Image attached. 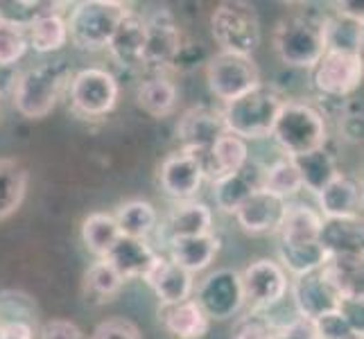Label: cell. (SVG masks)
Instances as JSON below:
<instances>
[{"label": "cell", "mask_w": 364, "mask_h": 339, "mask_svg": "<svg viewBox=\"0 0 364 339\" xmlns=\"http://www.w3.org/2000/svg\"><path fill=\"white\" fill-rule=\"evenodd\" d=\"M70 70L66 61H50L23 70L14 82L11 102L28 120H41L55 111L64 91H68Z\"/></svg>", "instance_id": "cell-1"}, {"label": "cell", "mask_w": 364, "mask_h": 339, "mask_svg": "<svg viewBox=\"0 0 364 339\" xmlns=\"http://www.w3.org/2000/svg\"><path fill=\"white\" fill-rule=\"evenodd\" d=\"M283 102L285 97L274 86L260 84L258 89L224 104L222 109L224 129L237 138H242L245 143L267 138L272 136V127Z\"/></svg>", "instance_id": "cell-2"}, {"label": "cell", "mask_w": 364, "mask_h": 339, "mask_svg": "<svg viewBox=\"0 0 364 339\" xmlns=\"http://www.w3.org/2000/svg\"><path fill=\"white\" fill-rule=\"evenodd\" d=\"M272 138L285 156L296 158L326 147L328 127H326V118L319 109L306 102L285 99L272 127Z\"/></svg>", "instance_id": "cell-3"}, {"label": "cell", "mask_w": 364, "mask_h": 339, "mask_svg": "<svg viewBox=\"0 0 364 339\" xmlns=\"http://www.w3.org/2000/svg\"><path fill=\"white\" fill-rule=\"evenodd\" d=\"M127 11L129 5L116 3V0H82V3H75L66 18L68 41L75 48L86 50V53L105 50Z\"/></svg>", "instance_id": "cell-4"}, {"label": "cell", "mask_w": 364, "mask_h": 339, "mask_svg": "<svg viewBox=\"0 0 364 339\" xmlns=\"http://www.w3.org/2000/svg\"><path fill=\"white\" fill-rule=\"evenodd\" d=\"M274 50L285 66L312 70L326 55L323 18L306 14L283 18L274 30Z\"/></svg>", "instance_id": "cell-5"}, {"label": "cell", "mask_w": 364, "mask_h": 339, "mask_svg": "<svg viewBox=\"0 0 364 339\" xmlns=\"http://www.w3.org/2000/svg\"><path fill=\"white\" fill-rule=\"evenodd\" d=\"M210 34L220 53L251 57L260 45V21L247 3H220L210 14Z\"/></svg>", "instance_id": "cell-6"}, {"label": "cell", "mask_w": 364, "mask_h": 339, "mask_svg": "<svg viewBox=\"0 0 364 339\" xmlns=\"http://www.w3.org/2000/svg\"><path fill=\"white\" fill-rule=\"evenodd\" d=\"M68 97L75 116L86 120L105 118L118 104L120 84L116 75L107 68H82L70 77Z\"/></svg>", "instance_id": "cell-7"}, {"label": "cell", "mask_w": 364, "mask_h": 339, "mask_svg": "<svg viewBox=\"0 0 364 339\" xmlns=\"http://www.w3.org/2000/svg\"><path fill=\"white\" fill-rule=\"evenodd\" d=\"M206 82L210 93L224 104L247 95L249 91L258 89L260 70L254 57L231 55V53H215L206 64Z\"/></svg>", "instance_id": "cell-8"}, {"label": "cell", "mask_w": 364, "mask_h": 339, "mask_svg": "<svg viewBox=\"0 0 364 339\" xmlns=\"http://www.w3.org/2000/svg\"><path fill=\"white\" fill-rule=\"evenodd\" d=\"M245 306L254 310V315L269 312L281 306L290 292V276L279 265V260L258 258L240 271Z\"/></svg>", "instance_id": "cell-9"}, {"label": "cell", "mask_w": 364, "mask_h": 339, "mask_svg": "<svg viewBox=\"0 0 364 339\" xmlns=\"http://www.w3.org/2000/svg\"><path fill=\"white\" fill-rule=\"evenodd\" d=\"M195 301L210 321H227L245 308L240 271L222 267L195 285Z\"/></svg>", "instance_id": "cell-10"}, {"label": "cell", "mask_w": 364, "mask_h": 339, "mask_svg": "<svg viewBox=\"0 0 364 339\" xmlns=\"http://www.w3.org/2000/svg\"><path fill=\"white\" fill-rule=\"evenodd\" d=\"M364 77L362 55L353 53H335L326 50L319 64L312 68V82L315 89L333 99H348L353 95Z\"/></svg>", "instance_id": "cell-11"}, {"label": "cell", "mask_w": 364, "mask_h": 339, "mask_svg": "<svg viewBox=\"0 0 364 339\" xmlns=\"http://www.w3.org/2000/svg\"><path fill=\"white\" fill-rule=\"evenodd\" d=\"M186 39L172 11L159 9L145 21V53H143V68L147 70H166L179 57Z\"/></svg>", "instance_id": "cell-12"}, {"label": "cell", "mask_w": 364, "mask_h": 339, "mask_svg": "<svg viewBox=\"0 0 364 339\" xmlns=\"http://www.w3.org/2000/svg\"><path fill=\"white\" fill-rule=\"evenodd\" d=\"M290 294L294 301L296 317L306 321H315L323 315L342 310V296L335 290V285L328 281L323 269L312 271L306 276L290 281Z\"/></svg>", "instance_id": "cell-13"}, {"label": "cell", "mask_w": 364, "mask_h": 339, "mask_svg": "<svg viewBox=\"0 0 364 339\" xmlns=\"http://www.w3.org/2000/svg\"><path fill=\"white\" fill-rule=\"evenodd\" d=\"M227 131L224 129L222 111L206 104H199L183 111V116L177 122V136L183 152L188 154H202Z\"/></svg>", "instance_id": "cell-14"}, {"label": "cell", "mask_w": 364, "mask_h": 339, "mask_svg": "<svg viewBox=\"0 0 364 339\" xmlns=\"http://www.w3.org/2000/svg\"><path fill=\"white\" fill-rule=\"evenodd\" d=\"M204 181V170L199 166V161L193 154L183 152V149L166 156L159 168L161 190L168 197L177 199V202L193 199Z\"/></svg>", "instance_id": "cell-15"}, {"label": "cell", "mask_w": 364, "mask_h": 339, "mask_svg": "<svg viewBox=\"0 0 364 339\" xmlns=\"http://www.w3.org/2000/svg\"><path fill=\"white\" fill-rule=\"evenodd\" d=\"M287 202L281 197H276L267 190H256L251 193L245 202L240 204L233 215L240 224V229L249 235H265L276 233L281 226V220L285 215Z\"/></svg>", "instance_id": "cell-16"}, {"label": "cell", "mask_w": 364, "mask_h": 339, "mask_svg": "<svg viewBox=\"0 0 364 339\" xmlns=\"http://www.w3.org/2000/svg\"><path fill=\"white\" fill-rule=\"evenodd\" d=\"M199 166L204 170V179L210 183L218 181L227 174L240 172L247 163H249V145L229 131H224L215 143H213L206 152L202 154H193Z\"/></svg>", "instance_id": "cell-17"}, {"label": "cell", "mask_w": 364, "mask_h": 339, "mask_svg": "<svg viewBox=\"0 0 364 339\" xmlns=\"http://www.w3.org/2000/svg\"><path fill=\"white\" fill-rule=\"evenodd\" d=\"M149 290L156 294L161 303H181L195 294V276L181 269L166 256H159L149 271L143 276Z\"/></svg>", "instance_id": "cell-18"}, {"label": "cell", "mask_w": 364, "mask_h": 339, "mask_svg": "<svg viewBox=\"0 0 364 339\" xmlns=\"http://www.w3.org/2000/svg\"><path fill=\"white\" fill-rule=\"evenodd\" d=\"M111 59L124 70L143 68V53H145V18L138 16L129 9L118 23V28L107 45Z\"/></svg>", "instance_id": "cell-19"}, {"label": "cell", "mask_w": 364, "mask_h": 339, "mask_svg": "<svg viewBox=\"0 0 364 339\" xmlns=\"http://www.w3.org/2000/svg\"><path fill=\"white\" fill-rule=\"evenodd\" d=\"M159 321L172 339H206L210 330V319L195 298L181 303H161Z\"/></svg>", "instance_id": "cell-20"}, {"label": "cell", "mask_w": 364, "mask_h": 339, "mask_svg": "<svg viewBox=\"0 0 364 339\" xmlns=\"http://www.w3.org/2000/svg\"><path fill=\"white\" fill-rule=\"evenodd\" d=\"M262 172H265V168L258 166L254 161H249L240 172L227 174V177L213 181V199H215V206L222 212L233 215L251 193H256L262 188Z\"/></svg>", "instance_id": "cell-21"}, {"label": "cell", "mask_w": 364, "mask_h": 339, "mask_svg": "<svg viewBox=\"0 0 364 339\" xmlns=\"http://www.w3.org/2000/svg\"><path fill=\"white\" fill-rule=\"evenodd\" d=\"M319 215L323 220H348L360 217L362 210V193L353 179H348L346 174H337V177L317 193Z\"/></svg>", "instance_id": "cell-22"}, {"label": "cell", "mask_w": 364, "mask_h": 339, "mask_svg": "<svg viewBox=\"0 0 364 339\" xmlns=\"http://www.w3.org/2000/svg\"><path fill=\"white\" fill-rule=\"evenodd\" d=\"M220 237L215 233L197 235V237H181V240H170L168 251L170 260L179 265L188 274H199L213 265V260L220 254Z\"/></svg>", "instance_id": "cell-23"}, {"label": "cell", "mask_w": 364, "mask_h": 339, "mask_svg": "<svg viewBox=\"0 0 364 339\" xmlns=\"http://www.w3.org/2000/svg\"><path fill=\"white\" fill-rule=\"evenodd\" d=\"M206 233H213V210L208 204L197 202V199H188V202H177V206L170 210L166 222L168 242Z\"/></svg>", "instance_id": "cell-24"}, {"label": "cell", "mask_w": 364, "mask_h": 339, "mask_svg": "<svg viewBox=\"0 0 364 339\" xmlns=\"http://www.w3.org/2000/svg\"><path fill=\"white\" fill-rule=\"evenodd\" d=\"M159 258L156 251L149 247L147 240H132V237H120L116 247L109 251L105 260L111 262L124 281L129 279H143Z\"/></svg>", "instance_id": "cell-25"}, {"label": "cell", "mask_w": 364, "mask_h": 339, "mask_svg": "<svg viewBox=\"0 0 364 339\" xmlns=\"http://www.w3.org/2000/svg\"><path fill=\"white\" fill-rule=\"evenodd\" d=\"M30 185V172L18 158L0 156V222L9 220L23 206Z\"/></svg>", "instance_id": "cell-26"}, {"label": "cell", "mask_w": 364, "mask_h": 339, "mask_svg": "<svg viewBox=\"0 0 364 339\" xmlns=\"http://www.w3.org/2000/svg\"><path fill=\"white\" fill-rule=\"evenodd\" d=\"M319 244L328 256H362V217L323 220Z\"/></svg>", "instance_id": "cell-27"}, {"label": "cell", "mask_w": 364, "mask_h": 339, "mask_svg": "<svg viewBox=\"0 0 364 339\" xmlns=\"http://www.w3.org/2000/svg\"><path fill=\"white\" fill-rule=\"evenodd\" d=\"M323 217L319 210L308 208L304 204H287L285 215L281 220L279 233L281 244H304V242H317L321 231Z\"/></svg>", "instance_id": "cell-28"}, {"label": "cell", "mask_w": 364, "mask_h": 339, "mask_svg": "<svg viewBox=\"0 0 364 339\" xmlns=\"http://www.w3.org/2000/svg\"><path fill=\"white\" fill-rule=\"evenodd\" d=\"M116 226L120 237H132V240H147L159 226V212L154 204L145 199H129L116 208L114 212Z\"/></svg>", "instance_id": "cell-29"}, {"label": "cell", "mask_w": 364, "mask_h": 339, "mask_svg": "<svg viewBox=\"0 0 364 339\" xmlns=\"http://www.w3.org/2000/svg\"><path fill=\"white\" fill-rule=\"evenodd\" d=\"M179 102V91L174 82L166 75H154L145 82H141L136 91V104L152 118H168L174 113Z\"/></svg>", "instance_id": "cell-30"}, {"label": "cell", "mask_w": 364, "mask_h": 339, "mask_svg": "<svg viewBox=\"0 0 364 339\" xmlns=\"http://www.w3.org/2000/svg\"><path fill=\"white\" fill-rule=\"evenodd\" d=\"M25 39H28V48H32L34 53H39V55L59 53L61 48L68 45L66 18L61 16V11L43 14L25 30Z\"/></svg>", "instance_id": "cell-31"}, {"label": "cell", "mask_w": 364, "mask_h": 339, "mask_svg": "<svg viewBox=\"0 0 364 339\" xmlns=\"http://www.w3.org/2000/svg\"><path fill=\"white\" fill-rule=\"evenodd\" d=\"M321 269L342 301H362V256H328Z\"/></svg>", "instance_id": "cell-32"}, {"label": "cell", "mask_w": 364, "mask_h": 339, "mask_svg": "<svg viewBox=\"0 0 364 339\" xmlns=\"http://www.w3.org/2000/svg\"><path fill=\"white\" fill-rule=\"evenodd\" d=\"M292 161H294V166L299 170L304 190H310L315 195L321 193L323 188L328 185L337 177V174H340V170H337V166H335L333 154L326 147L315 149V152H308L304 156H296Z\"/></svg>", "instance_id": "cell-33"}, {"label": "cell", "mask_w": 364, "mask_h": 339, "mask_svg": "<svg viewBox=\"0 0 364 339\" xmlns=\"http://www.w3.org/2000/svg\"><path fill=\"white\" fill-rule=\"evenodd\" d=\"M328 254L326 249L317 242H304V244H279V265L285 269L287 276H306L312 271H319Z\"/></svg>", "instance_id": "cell-34"}, {"label": "cell", "mask_w": 364, "mask_h": 339, "mask_svg": "<svg viewBox=\"0 0 364 339\" xmlns=\"http://www.w3.org/2000/svg\"><path fill=\"white\" fill-rule=\"evenodd\" d=\"M120 240V231L111 212H91L82 222V242L95 258H107Z\"/></svg>", "instance_id": "cell-35"}, {"label": "cell", "mask_w": 364, "mask_h": 339, "mask_svg": "<svg viewBox=\"0 0 364 339\" xmlns=\"http://www.w3.org/2000/svg\"><path fill=\"white\" fill-rule=\"evenodd\" d=\"M124 285L122 276L111 267V262L105 258H97L84 274V296L91 303H107L114 298Z\"/></svg>", "instance_id": "cell-36"}, {"label": "cell", "mask_w": 364, "mask_h": 339, "mask_svg": "<svg viewBox=\"0 0 364 339\" xmlns=\"http://www.w3.org/2000/svg\"><path fill=\"white\" fill-rule=\"evenodd\" d=\"M326 50L362 55V23L344 16H323Z\"/></svg>", "instance_id": "cell-37"}, {"label": "cell", "mask_w": 364, "mask_h": 339, "mask_svg": "<svg viewBox=\"0 0 364 339\" xmlns=\"http://www.w3.org/2000/svg\"><path fill=\"white\" fill-rule=\"evenodd\" d=\"M59 7L61 3H50V0H0V23L28 30L43 14L61 11Z\"/></svg>", "instance_id": "cell-38"}, {"label": "cell", "mask_w": 364, "mask_h": 339, "mask_svg": "<svg viewBox=\"0 0 364 339\" xmlns=\"http://www.w3.org/2000/svg\"><path fill=\"white\" fill-rule=\"evenodd\" d=\"M262 190L281 197L285 202L304 190L299 170L290 156H283L279 161H274L272 166H265V172H262Z\"/></svg>", "instance_id": "cell-39"}, {"label": "cell", "mask_w": 364, "mask_h": 339, "mask_svg": "<svg viewBox=\"0 0 364 339\" xmlns=\"http://www.w3.org/2000/svg\"><path fill=\"white\" fill-rule=\"evenodd\" d=\"M39 310L30 294L21 290H3L0 292V325L7 323H30L39 328Z\"/></svg>", "instance_id": "cell-40"}, {"label": "cell", "mask_w": 364, "mask_h": 339, "mask_svg": "<svg viewBox=\"0 0 364 339\" xmlns=\"http://www.w3.org/2000/svg\"><path fill=\"white\" fill-rule=\"evenodd\" d=\"M312 330H315V339H362V333L344 317L342 310L315 319Z\"/></svg>", "instance_id": "cell-41"}, {"label": "cell", "mask_w": 364, "mask_h": 339, "mask_svg": "<svg viewBox=\"0 0 364 339\" xmlns=\"http://www.w3.org/2000/svg\"><path fill=\"white\" fill-rule=\"evenodd\" d=\"M25 53H28L25 30L0 23V68H9V66L18 64V61L25 57Z\"/></svg>", "instance_id": "cell-42"}, {"label": "cell", "mask_w": 364, "mask_h": 339, "mask_svg": "<svg viewBox=\"0 0 364 339\" xmlns=\"http://www.w3.org/2000/svg\"><path fill=\"white\" fill-rule=\"evenodd\" d=\"M89 339H143L138 325L124 317H111L95 325Z\"/></svg>", "instance_id": "cell-43"}, {"label": "cell", "mask_w": 364, "mask_h": 339, "mask_svg": "<svg viewBox=\"0 0 364 339\" xmlns=\"http://www.w3.org/2000/svg\"><path fill=\"white\" fill-rule=\"evenodd\" d=\"M39 339H84L82 328L70 319H48L46 323H41V328L36 330Z\"/></svg>", "instance_id": "cell-44"}, {"label": "cell", "mask_w": 364, "mask_h": 339, "mask_svg": "<svg viewBox=\"0 0 364 339\" xmlns=\"http://www.w3.org/2000/svg\"><path fill=\"white\" fill-rule=\"evenodd\" d=\"M233 339H276V328L265 317H249L237 325Z\"/></svg>", "instance_id": "cell-45"}, {"label": "cell", "mask_w": 364, "mask_h": 339, "mask_svg": "<svg viewBox=\"0 0 364 339\" xmlns=\"http://www.w3.org/2000/svg\"><path fill=\"white\" fill-rule=\"evenodd\" d=\"M36 328L30 323H7L0 325V339H34Z\"/></svg>", "instance_id": "cell-46"}, {"label": "cell", "mask_w": 364, "mask_h": 339, "mask_svg": "<svg viewBox=\"0 0 364 339\" xmlns=\"http://www.w3.org/2000/svg\"><path fill=\"white\" fill-rule=\"evenodd\" d=\"M335 14L337 16H344V18H350V21H358L362 23V3H335Z\"/></svg>", "instance_id": "cell-47"}]
</instances>
